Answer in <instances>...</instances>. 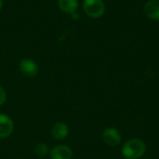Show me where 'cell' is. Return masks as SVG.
<instances>
[{"instance_id": "obj_1", "label": "cell", "mask_w": 159, "mask_h": 159, "mask_svg": "<svg viewBox=\"0 0 159 159\" xmlns=\"http://www.w3.org/2000/svg\"><path fill=\"white\" fill-rule=\"evenodd\" d=\"M145 143L138 138L129 139L122 146V156L125 159H140L146 153Z\"/></svg>"}, {"instance_id": "obj_2", "label": "cell", "mask_w": 159, "mask_h": 159, "mask_svg": "<svg viewBox=\"0 0 159 159\" xmlns=\"http://www.w3.org/2000/svg\"><path fill=\"white\" fill-rule=\"evenodd\" d=\"M82 7L84 13L92 19L101 18L105 12V4L102 0H84Z\"/></svg>"}, {"instance_id": "obj_3", "label": "cell", "mask_w": 159, "mask_h": 159, "mask_svg": "<svg viewBox=\"0 0 159 159\" xmlns=\"http://www.w3.org/2000/svg\"><path fill=\"white\" fill-rule=\"evenodd\" d=\"M102 139L106 145L116 147L121 143L122 134L116 128H106L102 133Z\"/></svg>"}, {"instance_id": "obj_4", "label": "cell", "mask_w": 159, "mask_h": 159, "mask_svg": "<svg viewBox=\"0 0 159 159\" xmlns=\"http://www.w3.org/2000/svg\"><path fill=\"white\" fill-rule=\"evenodd\" d=\"M19 69L22 75L25 77H34L39 72L38 64L32 59L24 58L19 63Z\"/></svg>"}, {"instance_id": "obj_5", "label": "cell", "mask_w": 159, "mask_h": 159, "mask_svg": "<svg viewBox=\"0 0 159 159\" xmlns=\"http://www.w3.org/2000/svg\"><path fill=\"white\" fill-rule=\"evenodd\" d=\"M14 129L12 119L6 114H0V139L9 137Z\"/></svg>"}, {"instance_id": "obj_6", "label": "cell", "mask_w": 159, "mask_h": 159, "mask_svg": "<svg viewBox=\"0 0 159 159\" xmlns=\"http://www.w3.org/2000/svg\"><path fill=\"white\" fill-rule=\"evenodd\" d=\"M146 17L153 20H159V0H148L143 6Z\"/></svg>"}, {"instance_id": "obj_7", "label": "cell", "mask_w": 159, "mask_h": 159, "mask_svg": "<svg viewBox=\"0 0 159 159\" xmlns=\"http://www.w3.org/2000/svg\"><path fill=\"white\" fill-rule=\"evenodd\" d=\"M50 159H71L73 151L67 145H58L49 152Z\"/></svg>"}, {"instance_id": "obj_8", "label": "cell", "mask_w": 159, "mask_h": 159, "mask_svg": "<svg viewBox=\"0 0 159 159\" xmlns=\"http://www.w3.org/2000/svg\"><path fill=\"white\" fill-rule=\"evenodd\" d=\"M69 134V127L63 122H57L51 129V135L55 140H64Z\"/></svg>"}, {"instance_id": "obj_9", "label": "cell", "mask_w": 159, "mask_h": 159, "mask_svg": "<svg viewBox=\"0 0 159 159\" xmlns=\"http://www.w3.org/2000/svg\"><path fill=\"white\" fill-rule=\"evenodd\" d=\"M57 5L61 11L69 15L76 12L79 7L78 0H57Z\"/></svg>"}, {"instance_id": "obj_10", "label": "cell", "mask_w": 159, "mask_h": 159, "mask_svg": "<svg viewBox=\"0 0 159 159\" xmlns=\"http://www.w3.org/2000/svg\"><path fill=\"white\" fill-rule=\"evenodd\" d=\"M49 148L48 146L44 143H37L35 146H34V154L38 157H46L48 155H49Z\"/></svg>"}, {"instance_id": "obj_11", "label": "cell", "mask_w": 159, "mask_h": 159, "mask_svg": "<svg viewBox=\"0 0 159 159\" xmlns=\"http://www.w3.org/2000/svg\"><path fill=\"white\" fill-rule=\"evenodd\" d=\"M7 101V92L3 87L0 86V105H3Z\"/></svg>"}, {"instance_id": "obj_12", "label": "cell", "mask_w": 159, "mask_h": 159, "mask_svg": "<svg viewBox=\"0 0 159 159\" xmlns=\"http://www.w3.org/2000/svg\"><path fill=\"white\" fill-rule=\"evenodd\" d=\"M71 17H72V19H74L75 20H78V19L80 18V15H79V13L76 11V12L73 13V14L71 15Z\"/></svg>"}, {"instance_id": "obj_13", "label": "cell", "mask_w": 159, "mask_h": 159, "mask_svg": "<svg viewBox=\"0 0 159 159\" xmlns=\"http://www.w3.org/2000/svg\"><path fill=\"white\" fill-rule=\"evenodd\" d=\"M2 7H3V0H0V11H1Z\"/></svg>"}]
</instances>
